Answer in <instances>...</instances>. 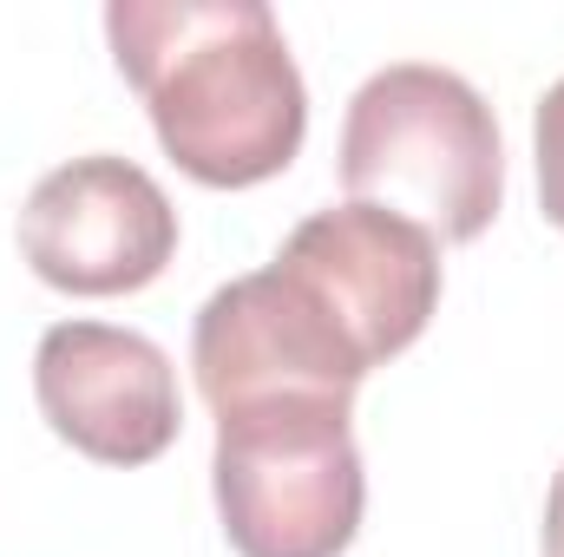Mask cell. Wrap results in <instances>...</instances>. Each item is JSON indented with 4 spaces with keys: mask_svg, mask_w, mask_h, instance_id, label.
Returning <instances> with one entry per match:
<instances>
[{
    "mask_svg": "<svg viewBox=\"0 0 564 557\" xmlns=\"http://www.w3.org/2000/svg\"><path fill=\"white\" fill-rule=\"evenodd\" d=\"M341 190L348 204L421 223L433 243H473L506 197V144L492 106L446 66H381L348 99Z\"/></svg>",
    "mask_w": 564,
    "mask_h": 557,
    "instance_id": "2",
    "label": "cell"
},
{
    "mask_svg": "<svg viewBox=\"0 0 564 557\" xmlns=\"http://www.w3.org/2000/svg\"><path fill=\"white\" fill-rule=\"evenodd\" d=\"M106 40L164 157L204 190H250L295 164L308 86L263 0H112Z\"/></svg>",
    "mask_w": 564,
    "mask_h": 557,
    "instance_id": "1",
    "label": "cell"
},
{
    "mask_svg": "<svg viewBox=\"0 0 564 557\" xmlns=\"http://www.w3.org/2000/svg\"><path fill=\"white\" fill-rule=\"evenodd\" d=\"M20 256L59 295H132L171 270L177 210L144 164L93 151L33 184L20 204Z\"/></svg>",
    "mask_w": 564,
    "mask_h": 557,
    "instance_id": "5",
    "label": "cell"
},
{
    "mask_svg": "<svg viewBox=\"0 0 564 557\" xmlns=\"http://www.w3.org/2000/svg\"><path fill=\"white\" fill-rule=\"evenodd\" d=\"M33 394L46 426L99 466H151L184 426L171 354L112 321H53L33 348Z\"/></svg>",
    "mask_w": 564,
    "mask_h": 557,
    "instance_id": "7",
    "label": "cell"
},
{
    "mask_svg": "<svg viewBox=\"0 0 564 557\" xmlns=\"http://www.w3.org/2000/svg\"><path fill=\"white\" fill-rule=\"evenodd\" d=\"M191 368L210 414H237L263 401H355V387L368 381L361 354L276 263L224 282L197 308Z\"/></svg>",
    "mask_w": 564,
    "mask_h": 557,
    "instance_id": "6",
    "label": "cell"
},
{
    "mask_svg": "<svg viewBox=\"0 0 564 557\" xmlns=\"http://www.w3.org/2000/svg\"><path fill=\"white\" fill-rule=\"evenodd\" d=\"M532 139H539V204H545V217L564 230V79L539 99Z\"/></svg>",
    "mask_w": 564,
    "mask_h": 557,
    "instance_id": "8",
    "label": "cell"
},
{
    "mask_svg": "<svg viewBox=\"0 0 564 557\" xmlns=\"http://www.w3.org/2000/svg\"><path fill=\"white\" fill-rule=\"evenodd\" d=\"M276 270L335 321L368 374L408 354L440 308V243L375 204H328L302 217Z\"/></svg>",
    "mask_w": 564,
    "mask_h": 557,
    "instance_id": "4",
    "label": "cell"
},
{
    "mask_svg": "<svg viewBox=\"0 0 564 557\" xmlns=\"http://www.w3.org/2000/svg\"><path fill=\"white\" fill-rule=\"evenodd\" d=\"M545 557H564V472L552 479V499H545Z\"/></svg>",
    "mask_w": 564,
    "mask_h": 557,
    "instance_id": "9",
    "label": "cell"
},
{
    "mask_svg": "<svg viewBox=\"0 0 564 557\" xmlns=\"http://www.w3.org/2000/svg\"><path fill=\"white\" fill-rule=\"evenodd\" d=\"M355 401H263L217 414V518L237 557H341L361 532L368 472Z\"/></svg>",
    "mask_w": 564,
    "mask_h": 557,
    "instance_id": "3",
    "label": "cell"
}]
</instances>
